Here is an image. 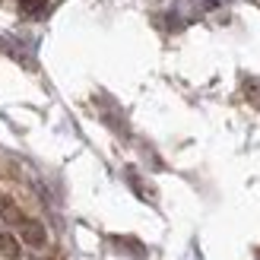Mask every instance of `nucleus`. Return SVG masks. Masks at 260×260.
Masks as SVG:
<instances>
[{
	"instance_id": "obj_7",
	"label": "nucleus",
	"mask_w": 260,
	"mask_h": 260,
	"mask_svg": "<svg viewBox=\"0 0 260 260\" xmlns=\"http://www.w3.org/2000/svg\"><path fill=\"white\" fill-rule=\"evenodd\" d=\"M241 86H244V99H248L254 108H260V76H248Z\"/></svg>"
},
{
	"instance_id": "obj_6",
	"label": "nucleus",
	"mask_w": 260,
	"mask_h": 260,
	"mask_svg": "<svg viewBox=\"0 0 260 260\" xmlns=\"http://www.w3.org/2000/svg\"><path fill=\"white\" fill-rule=\"evenodd\" d=\"M0 254H4V257H10V260H16V257L22 254V248H19V238L13 235V232H0Z\"/></svg>"
},
{
	"instance_id": "obj_4",
	"label": "nucleus",
	"mask_w": 260,
	"mask_h": 260,
	"mask_svg": "<svg viewBox=\"0 0 260 260\" xmlns=\"http://www.w3.org/2000/svg\"><path fill=\"white\" fill-rule=\"evenodd\" d=\"M102 102H105V105H108L105 111H102V118L108 121V127H111V130H118L121 137H127V134H130V127H127V118H124V114H121V108L114 105V102H111L108 95H102Z\"/></svg>"
},
{
	"instance_id": "obj_2",
	"label": "nucleus",
	"mask_w": 260,
	"mask_h": 260,
	"mask_svg": "<svg viewBox=\"0 0 260 260\" xmlns=\"http://www.w3.org/2000/svg\"><path fill=\"white\" fill-rule=\"evenodd\" d=\"M19 238L32 248H45L48 244V229L38 222V219H22L19 222Z\"/></svg>"
},
{
	"instance_id": "obj_8",
	"label": "nucleus",
	"mask_w": 260,
	"mask_h": 260,
	"mask_svg": "<svg viewBox=\"0 0 260 260\" xmlns=\"http://www.w3.org/2000/svg\"><path fill=\"white\" fill-rule=\"evenodd\" d=\"M0 219H4V222H16L19 225L25 216H22V210L13 200H4V203H0Z\"/></svg>"
},
{
	"instance_id": "obj_1",
	"label": "nucleus",
	"mask_w": 260,
	"mask_h": 260,
	"mask_svg": "<svg viewBox=\"0 0 260 260\" xmlns=\"http://www.w3.org/2000/svg\"><path fill=\"white\" fill-rule=\"evenodd\" d=\"M108 241H111L114 251H118V254H127L130 260H146V257H149L146 244H143L140 238H134V235H111Z\"/></svg>"
},
{
	"instance_id": "obj_9",
	"label": "nucleus",
	"mask_w": 260,
	"mask_h": 260,
	"mask_svg": "<svg viewBox=\"0 0 260 260\" xmlns=\"http://www.w3.org/2000/svg\"><path fill=\"white\" fill-rule=\"evenodd\" d=\"M35 260H48V257H35Z\"/></svg>"
},
{
	"instance_id": "obj_3",
	"label": "nucleus",
	"mask_w": 260,
	"mask_h": 260,
	"mask_svg": "<svg viewBox=\"0 0 260 260\" xmlns=\"http://www.w3.org/2000/svg\"><path fill=\"white\" fill-rule=\"evenodd\" d=\"M0 51H4V54H10L13 60H19L25 70H35V57H32V51H29V48H22L19 42H10V38H0Z\"/></svg>"
},
{
	"instance_id": "obj_5",
	"label": "nucleus",
	"mask_w": 260,
	"mask_h": 260,
	"mask_svg": "<svg viewBox=\"0 0 260 260\" xmlns=\"http://www.w3.org/2000/svg\"><path fill=\"white\" fill-rule=\"evenodd\" d=\"M16 4L25 19H42L48 13V0H16Z\"/></svg>"
}]
</instances>
